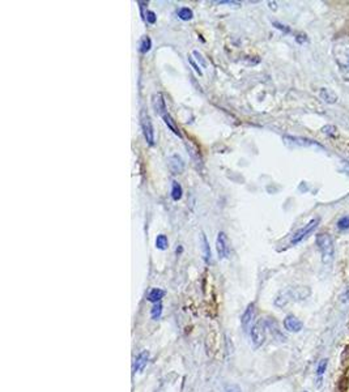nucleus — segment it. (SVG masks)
<instances>
[{
	"label": "nucleus",
	"mask_w": 349,
	"mask_h": 392,
	"mask_svg": "<svg viewBox=\"0 0 349 392\" xmlns=\"http://www.w3.org/2000/svg\"><path fill=\"white\" fill-rule=\"evenodd\" d=\"M327 365H328V359H322L319 362V365H318V369H316V374H318V376H322L324 372H326L327 370Z\"/></svg>",
	"instance_id": "5701e85b"
},
{
	"label": "nucleus",
	"mask_w": 349,
	"mask_h": 392,
	"mask_svg": "<svg viewBox=\"0 0 349 392\" xmlns=\"http://www.w3.org/2000/svg\"><path fill=\"white\" fill-rule=\"evenodd\" d=\"M140 126H141L144 139L148 145H154V128H153L152 118L146 110H141V113H140Z\"/></svg>",
	"instance_id": "20e7f679"
},
{
	"label": "nucleus",
	"mask_w": 349,
	"mask_h": 392,
	"mask_svg": "<svg viewBox=\"0 0 349 392\" xmlns=\"http://www.w3.org/2000/svg\"><path fill=\"white\" fill-rule=\"evenodd\" d=\"M273 25H275V27H276L277 29L283 30V32H286V33L289 32V29H288V28H285V27H284V25H281V24H280V23H273Z\"/></svg>",
	"instance_id": "c756f323"
},
{
	"label": "nucleus",
	"mask_w": 349,
	"mask_h": 392,
	"mask_svg": "<svg viewBox=\"0 0 349 392\" xmlns=\"http://www.w3.org/2000/svg\"><path fill=\"white\" fill-rule=\"evenodd\" d=\"M318 224H319V220L318 219L311 220L309 224H306L303 228H301V229L297 230V232L293 234L292 240H290V243H292V245H298L299 242H302L305 238H307V237H309L310 234L314 232V230H315V228L318 226Z\"/></svg>",
	"instance_id": "39448f33"
},
{
	"label": "nucleus",
	"mask_w": 349,
	"mask_h": 392,
	"mask_svg": "<svg viewBox=\"0 0 349 392\" xmlns=\"http://www.w3.org/2000/svg\"><path fill=\"white\" fill-rule=\"evenodd\" d=\"M284 327H285L286 331H289V332H299V331L302 329L303 324L302 322L294 315H288L285 318V320H284Z\"/></svg>",
	"instance_id": "9d476101"
},
{
	"label": "nucleus",
	"mask_w": 349,
	"mask_h": 392,
	"mask_svg": "<svg viewBox=\"0 0 349 392\" xmlns=\"http://www.w3.org/2000/svg\"><path fill=\"white\" fill-rule=\"evenodd\" d=\"M216 250L217 254H219L220 259H226L229 256L230 247H229V241H228V237L224 232H220L217 234L216 240Z\"/></svg>",
	"instance_id": "0eeeda50"
},
{
	"label": "nucleus",
	"mask_w": 349,
	"mask_h": 392,
	"mask_svg": "<svg viewBox=\"0 0 349 392\" xmlns=\"http://www.w3.org/2000/svg\"><path fill=\"white\" fill-rule=\"evenodd\" d=\"M161 312H162V305L160 302L156 303V305L152 307V311H150V315H152L153 319H158L161 316Z\"/></svg>",
	"instance_id": "4be33fe9"
},
{
	"label": "nucleus",
	"mask_w": 349,
	"mask_h": 392,
	"mask_svg": "<svg viewBox=\"0 0 349 392\" xmlns=\"http://www.w3.org/2000/svg\"><path fill=\"white\" fill-rule=\"evenodd\" d=\"M255 305L254 303H250L249 306H247V309L246 311L243 312V315L242 318H241V322H242V326L243 328L247 329L249 327H251V324H253L254 319H255Z\"/></svg>",
	"instance_id": "9b49d317"
},
{
	"label": "nucleus",
	"mask_w": 349,
	"mask_h": 392,
	"mask_svg": "<svg viewBox=\"0 0 349 392\" xmlns=\"http://www.w3.org/2000/svg\"><path fill=\"white\" fill-rule=\"evenodd\" d=\"M178 17H180L181 20L183 21H189V20H193V17H194V12L191 8L189 7H182L178 10Z\"/></svg>",
	"instance_id": "6ab92c4d"
},
{
	"label": "nucleus",
	"mask_w": 349,
	"mask_h": 392,
	"mask_svg": "<svg viewBox=\"0 0 349 392\" xmlns=\"http://www.w3.org/2000/svg\"><path fill=\"white\" fill-rule=\"evenodd\" d=\"M315 243L319 249L320 254H322V262L324 264H329L333 260V255H335V246H333V241L331 236L328 233H319L315 237Z\"/></svg>",
	"instance_id": "f257e3e1"
},
{
	"label": "nucleus",
	"mask_w": 349,
	"mask_h": 392,
	"mask_svg": "<svg viewBox=\"0 0 349 392\" xmlns=\"http://www.w3.org/2000/svg\"><path fill=\"white\" fill-rule=\"evenodd\" d=\"M148 359H149V353L146 352V350H144V352H141L139 354V356L136 357V359H135V365H133V371L137 372V371H141V370L144 369L146 366V362H148Z\"/></svg>",
	"instance_id": "4468645a"
},
{
	"label": "nucleus",
	"mask_w": 349,
	"mask_h": 392,
	"mask_svg": "<svg viewBox=\"0 0 349 392\" xmlns=\"http://www.w3.org/2000/svg\"><path fill=\"white\" fill-rule=\"evenodd\" d=\"M183 196V188L181 186V183H178L177 180H173L171 183V199L174 202H178V200L182 199Z\"/></svg>",
	"instance_id": "f3484780"
},
{
	"label": "nucleus",
	"mask_w": 349,
	"mask_h": 392,
	"mask_svg": "<svg viewBox=\"0 0 349 392\" xmlns=\"http://www.w3.org/2000/svg\"><path fill=\"white\" fill-rule=\"evenodd\" d=\"M341 170H342V171H344V173L348 174V175H349V162H342Z\"/></svg>",
	"instance_id": "7c9ffc66"
},
{
	"label": "nucleus",
	"mask_w": 349,
	"mask_h": 392,
	"mask_svg": "<svg viewBox=\"0 0 349 392\" xmlns=\"http://www.w3.org/2000/svg\"><path fill=\"white\" fill-rule=\"evenodd\" d=\"M284 140H285L288 144H293V145H298V146H319V148H323L320 144H318L314 140L310 139H305V137H294V136H284Z\"/></svg>",
	"instance_id": "1a4fd4ad"
},
{
	"label": "nucleus",
	"mask_w": 349,
	"mask_h": 392,
	"mask_svg": "<svg viewBox=\"0 0 349 392\" xmlns=\"http://www.w3.org/2000/svg\"><path fill=\"white\" fill-rule=\"evenodd\" d=\"M310 290L306 286H301V288H289V289L284 290L277 296L275 299V303L279 307H283L290 301H299V299H305L306 297H309Z\"/></svg>",
	"instance_id": "f03ea898"
},
{
	"label": "nucleus",
	"mask_w": 349,
	"mask_h": 392,
	"mask_svg": "<svg viewBox=\"0 0 349 392\" xmlns=\"http://www.w3.org/2000/svg\"><path fill=\"white\" fill-rule=\"evenodd\" d=\"M337 228L340 230H348L349 229V216H344L337 221Z\"/></svg>",
	"instance_id": "b1692460"
},
{
	"label": "nucleus",
	"mask_w": 349,
	"mask_h": 392,
	"mask_svg": "<svg viewBox=\"0 0 349 392\" xmlns=\"http://www.w3.org/2000/svg\"><path fill=\"white\" fill-rule=\"evenodd\" d=\"M163 296H165V292L161 289H158V288H156V289H152L149 292V294H148V301H150V302H154V303H158Z\"/></svg>",
	"instance_id": "a211bd4d"
},
{
	"label": "nucleus",
	"mask_w": 349,
	"mask_h": 392,
	"mask_svg": "<svg viewBox=\"0 0 349 392\" xmlns=\"http://www.w3.org/2000/svg\"><path fill=\"white\" fill-rule=\"evenodd\" d=\"M162 119L163 122H165V124H166L167 127H169V130L171 131V132L174 133V135H177V136H180L182 137V133H181L180 128H178V126L176 124V122L173 120V118H171V115H170L169 113H165L162 115Z\"/></svg>",
	"instance_id": "dca6fc26"
},
{
	"label": "nucleus",
	"mask_w": 349,
	"mask_h": 392,
	"mask_svg": "<svg viewBox=\"0 0 349 392\" xmlns=\"http://www.w3.org/2000/svg\"><path fill=\"white\" fill-rule=\"evenodd\" d=\"M200 242H202V251H203V259L207 264H211L212 263V253H211V247L208 240L204 233L200 234Z\"/></svg>",
	"instance_id": "ddd939ff"
},
{
	"label": "nucleus",
	"mask_w": 349,
	"mask_h": 392,
	"mask_svg": "<svg viewBox=\"0 0 349 392\" xmlns=\"http://www.w3.org/2000/svg\"><path fill=\"white\" fill-rule=\"evenodd\" d=\"M322 131L327 135H331V136H335L336 135V128L333 126H324L322 128Z\"/></svg>",
	"instance_id": "cd10ccee"
},
{
	"label": "nucleus",
	"mask_w": 349,
	"mask_h": 392,
	"mask_svg": "<svg viewBox=\"0 0 349 392\" xmlns=\"http://www.w3.org/2000/svg\"><path fill=\"white\" fill-rule=\"evenodd\" d=\"M187 60H189V63L191 64V67H193L194 70H195V72H197L198 75H199V76H203V71L200 70L199 64L195 63V62H194L193 58H191V57H187Z\"/></svg>",
	"instance_id": "bb28decb"
},
{
	"label": "nucleus",
	"mask_w": 349,
	"mask_h": 392,
	"mask_svg": "<svg viewBox=\"0 0 349 392\" xmlns=\"http://www.w3.org/2000/svg\"><path fill=\"white\" fill-rule=\"evenodd\" d=\"M167 166L173 174H182L185 170V161L178 154H173L167 158Z\"/></svg>",
	"instance_id": "6e6552de"
},
{
	"label": "nucleus",
	"mask_w": 349,
	"mask_h": 392,
	"mask_svg": "<svg viewBox=\"0 0 349 392\" xmlns=\"http://www.w3.org/2000/svg\"><path fill=\"white\" fill-rule=\"evenodd\" d=\"M296 40H297V42H298V44H302V42H306V41H307V38H306L305 36H298L296 38Z\"/></svg>",
	"instance_id": "2f4dec72"
},
{
	"label": "nucleus",
	"mask_w": 349,
	"mask_h": 392,
	"mask_svg": "<svg viewBox=\"0 0 349 392\" xmlns=\"http://www.w3.org/2000/svg\"><path fill=\"white\" fill-rule=\"evenodd\" d=\"M302 392H307V391H302Z\"/></svg>",
	"instance_id": "473e14b6"
},
{
	"label": "nucleus",
	"mask_w": 349,
	"mask_h": 392,
	"mask_svg": "<svg viewBox=\"0 0 349 392\" xmlns=\"http://www.w3.org/2000/svg\"><path fill=\"white\" fill-rule=\"evenodd\" d=\"M333 58L342 71L349 72V41H337L332 49Z\"/></svg>",
	"instance_id": "7ed1b4c3"
},
{
	"label": "nucleus",
	"mask_w": 349,
	"mask_h": 392,
	"mask_svg": "<svg viewBox=\"0 0 349 392\" xmlns=\"http://www.w3.org/2000/svg\"><path fill=\"white\" fill-rule=\"evenodd\" d=\"M226 392H242L237 384H230L226 387Z\"/></svg>",
	"instance_id": "c85d7f7f"
},
{
	"label": "nucleus",
	"mask_w": 349,
	"mask_h": 392,
	"mask_svg": "<svg viewBox=\"0 0 349 392\" xmlns=\"http://www.w3.org/2000/svg\"><path fill=\"white\" fill-rule=\"evenodd\" d=\"M152 106L154 109L157 114H160V115H163V114L166 113L165 110H166V105H165V100H163V96L161 93H157L152 97Z\"/></svg>",
	"instance_id": "f8f14e48"
},
{
	"label": "nucleus",
	"mask_w": 349,
	"mask_h": 392,
	"mask_svg": "<svg viewBox=\"0 0 349 392\" xmlns=\"http://www.w3.org/2000/svg\"><path fill=\"white\" fill-rule=\"evenodd\" d=\"M150 47H152V40H150L149 37H144L143 40L140 41V44H139L140 53L146 54L148 51L150 50Z\"/></svg>",
	"instance_id": "412c9836"
},
{
	"label": "nucleus",
	"mask_w": 349,
	"mask_h": 392,
	"mask_svg": "<svg viewBox=\"0 0 349 392\" xmlns=\"http://www.w3.org/2000/svg\"><path fill=\"white\" fill-rule=\"evenodd\" d=\"M251 340L255 348H259L262 345L264 340H266V323L263 320L256 322L253 327H251Z\"/></svg>",
	"instance_id": "423d86ee"
},
{
	"label": "nucleus",
	"mask_w": 349,
	"mask_h": 392,
	"mask_svg": "<svg viewBox=\"0 0 349 392\" xmlns=\"http://www.w3.org/2000/svg\"><path fill=\"white\" fill-rule=\"evenodd\" d=\"M193 54L195 55V57H197V62L198 63H200V67H202V68H206L207 62H206V59L203 58V55H202V54H200L199 51H197V50H194Z\"/></svg>",
	"instance_id": "393cba45"
},
{
	"label": "nucleus",
	"mask_w": 349,
	"mask_h": 392,
	"mask_svg": "<svg viewBox=\"0 0 349 392\" xmlns=\"http://www.w3.org/2000/svg\"><path fill=\"white\" fill-rule=\"evenodd\" d=\"M156 247L158 250H162V251L169 247V240H167V237L165 236V234H160V236H157Z\"/></svg>",
	"instance_id": "aec40b11"
},
{
	"label": "nucleus",
	"mask_w": 349,
	"mask_h": 392,
	"mask_svg": "<svg viewBox=\"0 0 349 392\" xmlns=\"http://www.w3.org/2000/svg\"><path fill=\"white\" fill-rule=\"evenodd\" d=\"M145 16H146V17H145L146 23L152 24V25H153V24H156L157 16H156V14H154V12H153V11H146Z\"/></svg>",
	"instance_id": "a878e982"
},
{
	"label": "nucleus",
	"mask_w": 349,
	"mask_h": 392,
	"mask_svg": "<svg viewBox=\"0 0 349 392\" xmlns=\"http://www.w3.org/2000/svg\"><path fill=\"white\" fill-rule=\"evenodd\" d=\"M319 94H320V98L327 103H335L337 102V100H339L337 94H336L332 89H328V88H322Z\"/></svg>",
	"instance_id": "2eb2a0df"
}]
</instances>
